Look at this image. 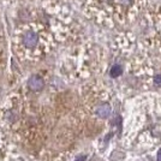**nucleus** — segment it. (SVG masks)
Masks as SVG:
<instances>
[{
    "label": "nucleus",
    "mask_w": 161,
    "mask_h": 161,
    "mask_svg": "<svg viewBox=\"0 0 161 161\" xmlns=\"http://www.w3.org/2000/svg\"><path fill=\"white\" fill-rule=\"evenodd\" d=\"M158 161H161V150L159 152V155H158Z\"/></svg>",
    "instance_id": "nucleus-7"
},
{
    "label": "nucleus",
    "mask_w": 161,
    "mask_h": 161,
    "mask_svg": "<svg viewBox=\"0 0 161 161\" xmlns=\"http://www.w3.org/2000/svg\"><path fill=\"white\" fill-rule=\"evenodd\" d=\"M39 43V35L34 30H27L23 34V45L27 48H35Z\"/></svg>",
    "instance_id": "nucleus-1"
},
{
    "label": "nucleus",
    "mask_w": 161,
    "mask_h": 161,
    "mask_svg": "<svg viewBox=\"0 0 161 161\" xmlns=\"http://www.w3.org/2000/svg\"><path fill=\"white\" fill-rule=\"evenodd\" d=\"M28 86H29V88H30L31 90H34V92H39V90H41V89L43 88L45 82H43V80L41 78L40 76L33 75V76L29 78V80H28Z\"/></svg>",
    "instance_id": "nucleus-2"
},
{
    "label": "nucleus",
    "mask_w": 161,
    "mask_h": 161,
    "mask_svg": "<svg viewBox=\"0 0 161 161\" xmlns=\"http://www.w3.org/2000/svg\"><path fill=\"white\" fill-rule=\"evenodd\" d=\"M96 113H97V115L101 117V118H107L108 115H109V113H111V107H109V105H107V103L100 105L99 107L96 108Z\"/></svg>",
    "instance_id": "nucleus-3"
},
{
    "label": "nucleus",
    "mask_w": 161,
    "mask_h": 161,
    "mask_svg": "<svg viewBox=\"0 0 161 161\" xmlns=\"http://www.w3.org/2000/svg\"><path fill=\"white\" fill-rule=\"evenodd\" d=\"M75 161H86V156H78Z\"/></svg>",
    "instance_id": "nucleus-5"
},
{
    "label": "nucleus",
    "mask_w": 161,
    "mask_h": 161,
    "mask_svg": "<svg viewBox=\"0 0 161 161\" xmlns=\"http://www.w3.org/2000/svg\"><path fill=\"white\" fill-rule=\"evenodd\" d=\"M155 80H156V83L159 84V83H161V78L159 77V76H156V78H155Z\"/></svg>",
    "instance_id": "nucleus-6"
},
{
    "label": "nucleus",
    "mask_w": 161,
    "mask_h": 161,
    "mask_svg": "<svg viewBox=\"0 0 161 161\" xmlns=\"http://www.w3.org/2000/svg\"><path fill=\"white\" fill-rule=\"evenodd\" d=\"M121 75V67L119 65H114L112 69H111V76L112 77H118Z\"/></svg>",
    "instance_id": "nucleus-4"
}]
</instances>
